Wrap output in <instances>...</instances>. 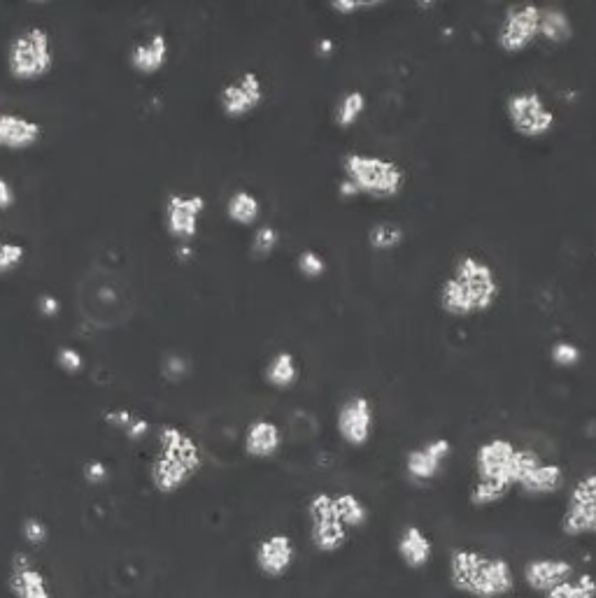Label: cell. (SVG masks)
Instances as JSON below:
<instances>
[{"mask_svg":"<svg viewBox=\"0 0 596 598\" xmlns=\"http://www.w3.org/2000/svg\"><path fill=\"white\" fill-rule=\"evenodd\" d=\"M54 357H56V366H59V370H63L66 375H80L84 370V357L80 350H75V347L61 345Z\"/></svg>","mask_w":596,"mask_h":598,"instance_id":"obj_36","label":"cell"},{"mask_svg":"<svg viewBox=\"0 0 596 598\" xmlns=\"http://www.w3.org/2000/svg\"><path fill=\"white\" fill-rule=\"evenodd\" d=\"M75 308L87 329L117 331L136 317V284L122 270L94 263L77 280Z\"/></svg>","mask_w":596,"mask_h":598,"instance_id":"obj_1","label":"cell"},{"mask_svg":"<svg viewBox=\"0 0 596 598\" xmlns=\"http://www.w3.org/2000/svg\"><path fill=\"white\" fill-rule=\"evenodd\" d=\"M450 452L452 443L447 438H434L422 447H413V450L406 454V461H403L408 480L415 484L434 482L438 475H441L445 459L450 457Z\"/></svg>","mask_w":596,"mask_h":598,"instance_id":"obj_17","label":"cell"},{"mask_svg":"<svg viewBox=\"0 0 596 598\" xmlns=\"http://www.w3.org/2000/svg\"><path fill=\"white\" fill-rule=\"evenodd\" d=\"M26 261V247L19 242L0 240V275L12 273Z\"/></svg>","mask_w":596,"mask_h":598,"instance_id":"obj_35","label":"cell"},{"mask_svg":"<svg viewBox=\"0 0 596 598\" xmlns=\"http://www.w3.org/2000/svg\"><path fill=\"white\" fill-rule=\"evenodd\" d=\"M333 503H336V512L347 529H361L368 522V508L357 494H333Z\"/></svg>","mask_w":596,"mask_h":598,"instance_id":"obj_28","label":"cell"},{"mask_svg":"<svg viewBox=\"0 0 596 598\" xmlns=\"http://www.w3.org/2000/svg\"><path fill=\"white\" fill-rule=\"evenodd\" d=\"M336 429L343 443L350 447H364L375 429V408L373 401L364 394L347 396L338 408Z\"/></svg>","mask_w":596,"mask_h":598,"instance_id":"obj_13","label":"cell"},{"mask_svg":"<svg viewBox=\"0 0 596 598\" xmlns=\"http://www.w3.org/2000/svg\"><path fill=\"white\" fill-rule=\"evenodd\" d=\"M42 140V124L31 117L0 112V149L3 152H26Z\"/></svg>","mask_w":596,"mask_h":598,"instance_id":"obj_18","label":"cell"},{"mask_svg":"<svg viewBox=\"0 0 596 598\" xmlns=\"http://www.w3.org/2000/svg\"><path fill=\"white\" fill-rule=\"evenodd\" d=\"M161 375H163V380L170 382V384L184 382L191 375V361H189V357H184V354H177V352L163 354V359H161Z\"/></svg>","mask_w":596,"mask_h":598,"instance_id":"obj_33","label":"cell"},{"mask_svg":"<svg viewBox=\"0 0 596 598\" xmlns=\"http://www.w3.org/2000/svg\"><path fill=\"white\" fill-rule=\"evenodd\" d=\"M538 38H543L550 45H566L573 38L571 17L562 7L545 5L541 7V21H538Z\"/></svg>","mask_w":596,"mask_h":598,"instance_id":"obj_23","label":"cell"},{"mask_svg":"<svg viewBox=\"0 0 596 598\" xmlns=\"http://www.w3.org/2000/svg\"><path fill=\"white\" fill-rule=\"evenodd\" d=\"M545 598H596V578L592 573H583L555 587Z\"/></svg>","mask_w":596,"mask_h":598,"instance_id":"obj_31","label":"cell"},{"mask_svg":"<svg viewBox=\"0 0 596 598\" xmlns=\"http://www.w3.org/2000/svg\"><path fill=\"white\" fill-rule=\"evenodd\" d=\"M264 82L257 73L247 70V73L238 75L236 80L224 84L219 91V108L229 119H243L252 115L254 110H259V105L264 103Z\"/></svg>","mask_w":596,"mask_h":598,"instance_id":"obj_14","label":"cell"},{"mask_svg":"<svg viewBox=\"0 0 596 598\" xmlns=\"http://www.w3.org/2000/svg\"><path fill=\"white\" fill-rule=\"evenodd\" d=\"M576 573V566L566 559H531L524 564V582L534 592L548 594L552 589L569 582Z\"/></svg>","mask_w":596,"mask_h":598,"instance_id":"obj_19","label":"cell"},{"mask_svg":"<svg viewBox=\"0 0 596 598\" xmlns=\"http://www.w3.org/2000/svg\"><path fill=\"white\" fill-rule=\"evenodd\" d=\"M501 296V282L494 266L475 254H461L454 259L450 275L438 289V305L445 315L466 319L485 315Z\"/></svg>","mask_w":596,"mask_h":598,"instance_id":"obj_2","label":"cell"},{"mask_svg":"<svg viewBox=\"0 0 596 598\" xmlns=\"http://www.w3.org/2000/svg\"><path fill=\"white\" fill-rule=\"evenodd\" d=\"M510 491L508 487H503V484H496V482H485V480H475L473 487H471V503L475 508H489V505H496L501 503L503 498H506Z\"/></svg>","mask_w":596,"mask_h":598,"instance_id":"obj_32","label":"cell"},{"mask_svg":"<svg viewBox=\"0 0 596 598\" xmlns=\"http://www.w3.org/2000/svg\"><path fill=\"white\" fill-rule=\"evenodd\" d=\"M515 452L517 445L508 438H489L478 445L473 457L475 480L515 487Z\"/></svg>","mask_w":596,"mask_h":598,"instance_id":"obj_11","label":"cell"},{"mask_svg":"<svg viewBox=\"0 0 596 598\" xmlns=\"http://www.w3.org/2000/svg\"><path fill=\"white\" fill-rule=\"evenodd\" d=\"M506 115L510 126L515 128L522 138H543L555 128V112L545 105L543 96L538 91H515L508 96Z\"/></svg>","mask_w":596,"mask_h":598,"instance_id":"obj_8","label":"cell"},{"mask_svg":"<svg viewBox=\"0 0 596 598\" xmlns=\"http://www.w3.org/2000/svg\"><path fill=\"white\" fill-rule=\"evenodd\" d=\"M364 112H366L364 91L352 89V91H347V94L340 96L336 112H333V119H336L338 128H352L361 117H364Z\"/></svg>","mask_w":596,"mask_h":598,"instance_id":"obj_29","label":"cell"},{"mask_svg":"<svg viewBox=\"0 0 596 598\" xmlns=\"http://www.w3.org/2000/svg\"><path fill=\"white\" fill-rule=\"evenodd\" d=\"M298 363L292 352H278L266 366V382L275 389H289L298 380Z\"/></svg>","mask_w":596,"mask_h":598,"instance_id":"obj_27","label":"cell"},{"mask_svg":"<svg viewBox=\"0 0 596 598\" xmlns=\"http://www.w3.org/2000/svg\"><path fill=\"white\" fill-rule=\"evenodd\" d=\"M103 419H105V424H110L112 429L122 431L126 438L133 440V443H140V440H145L149 436L147 419L136 415V412H131V410H124V408L108 410L103 415Z\"/></svg>","mask_w":596,"mask_h":598,"instance_id":"obj_26","label":"cell"},{"mask_svg":"<svg viewBox=\"0 0 596 598\" xmlns=\"http://www.w3.org/2000/svg\"><path fill=\"white\" fill-rule=\"evenodd\" d=\"M378 3H361V0H333L331 10L338 14H354L361 10H368V7H375Z\"/></svg>","mask_w":596,"mask_h":598,"instance_id":"obj_42","label":"cell"},{"mask_svg":"<svg viewBox=\"0 0 596 598\" xmlns=\"http://www.w3.org/2000/svg\"><path fill=\"white\" fill-rule=\"evenodd\" d=\"M82 475H84V480H87L89 484H94V487H96V484H105V482H108L110 468H108V464H105V461L91 459V461H87V464H84Z\"/></svg>","mask_w":596,"mask_h":598,"instance_id":"obj_40","label":"cell"},{"mask_svg":"<svg viewBox=\"0 0 596 598\" xmlns=\"http://www.w3.org/2000/svg\"><path fill=\"white\" fill-rule=\"evenodd\" d=\"M38 310H40L42 317H54L56 312H59V301H56V298H52V296H42L38 301Z\"/></svg>","mask_w":596,"mask_h":598,"instance_id":"obj_43","label":"cell"},{"mask_svg":"<svg viewBox=\"0 0 596 598\" xmlns=\"http://www.w3.org/2000/svg\"><path fill=\"white\" fill-rule=\"evenodd\" d=\"M17 205V191L7 177L0 175V212H10Z\"/></svg>","mask_w":596,"mask_h":598,"instance_id":"obj_41","label":"cell"},{"mask_svg":"<svg viewBox=\"0 0 596 598\" xmlns=\"http://www.w3.org/2000/svg\"><path fill=\"white\" fill-rule=\"evenodd\" d=\"M403 184H406V170L396 161L350 152L343 159V182L338 189L343 198L368 196L375 201H389L401 194Z\"/></svg>","mask_w":596,"mask_h":598,"instance_id":"obj_5","label":"cell"},{"mask_svg":"<svg viewBox=\"0 0 596 598\" xmlns=\"http://www.w3.org/2000/svg\"><path fill=\"white\" fill-rule=\"evenodd\" d=\"M245 454L252 459H271L280 452L282 447V431L280 426L271 419H254L247 426L243 438Z\"/></svg>","mask_w":596,"mask_h":598,"instance_id":"obj_21","label":"cell"},{"mask_svg":"<svg viewBox=\"0 0 596 598\" xmlns=\"http://www.w3.org/2000/svg\"><path fill=\"white\" fill-rule=\"evenodd\" d=\"M296 561V543L287 533H271V536L261 538L254 550V564L257 571L268 580L285 578L292 571Z\"/></svg>","mask_w":596,"mask_h":598,"instance_id":"obj_16","label":"cell"},{"mask_svg":"<svg viewBox=\"0 0 596 598\" xmlns=\"http://www.w3.org/2000/svg\"><path fill=\"white\" fill-rule=\"evenodd\" d=\"M170 56V42L163 33H152L131 47L129 66L140 77H152L166 68Z\"/></svg>","mask_w":596,"mask_h":598,"instance_id":"obj_20","label":"cell"},{"mask_svg":"<svg viewBox=\"0 0 596 598\" xmlns=\"http://www.w3.org/2000/svg\"><path fill=\"white\" fill-rule=\"evenodd\" d=\"M562 533L569 538L596 536V473L583 475L571 487L562 515Z\"/></svg>","mask_w":596,"mask_h":598,"instance_id":"obj_12","label":"cell"},{"mask_svg":"<svg viewBox=\"0 0 596 598\" xmlns=\"http://www.w3.org/2000/svg\"><path fill=\"white\" fill-rule=\"evenodd\" d=\"M308 517H310V540L312 547L322 554H336L343 550L350 540V529L340 522L333 494L317 491L308 501Z\"/></svg>","mask_w":596,"mask_h":598,"instance_id":"obj_7","label":"cell"},{"mask_svg":"<svg viewBox=\"0 0 596 598\" xmlns=\"http://www.w3.org/2000/svg\"><path fill=\"white\" fill-rule=\"evenodd\" d=\"M7 73L14 82H40L54 70V42L45 26H28L7 45Z\"/></svg>","mask_w":596,"mask_h":598,"instance_id":"obj_6","label":"cell"},{"mask_svg":"<svg viewBox=\"0 0 596 598\" xmlns=\"http://www.w3.org/2000/svg\"><path fill=\"white\" fill-rule=\"evenodd\" d=\"M450 585L471 598H503L515 589V573L508 559L459 547L450 554Z\"/></svg>","mask_w":596,"mask_h":598,"instance_id":"obj_4","label":"cell"},{"mask_svg":"<svg viewBox=\"0 0 596 598\" xmlns=\"http://www.w3.org/2000/svg\"><path fill=\"white\" fill-rule=\"evenodd\" d=\"M21 536L31 547H40L47 543L49 538V526L45 524V519L40 517H26L24 522H21Z\"/></svg>","mask_w":596,"mask_h":598,"instance_id":"obj_37","label":"cell"},{"mask_svg":"<svg viewBox=\"0 0 596 598\" xmlns=\"http://www.w3.org/2000/svg\"><path fill=\"white\" fill-rule=\"evenodd\" d=\"M550 359L562 368L576 366V363L580 361V350H578V345L569 343V340H557L550 350Z\"/></svg>","mask_w":596,"mask_h":598,"instance_id":"obj_39","label":"cell"},{"mask_svg":"<svg viewBox=\"0 0 596 598\" xmlns=\"http://www.w3.org/2000/svg\"><path fill=\"white\" fill-rule=\"evenodd\" d=\"M399 557L403 564L408 568H413V571H422V568H427V564L434 557V543H431V538L424 533L420 526L415 524H408L406 529L401 531L399 536Z\"/></svg>","mask_w":596,"mask_h":598,"instance_id":"obj_22","label":"cell"},{"mask_svg":"<svg viewBox=\"0 0 596 598\" xmlns=\"http://www.w3.org/2000/svg\"><path fill=\"white\" fill-rule=\"evenodd\" d=\"M226 217L238 226H254L261 217V201L247 189L233 191L226 201Z\"/></svg>","mask_w":596,"mask_h":598,"instance_id":"obj_25","label":"cell"},{"mask_svg":"<svg viewBox=\"0 0 596 598\" xmlns=\"http://www.w3.org/2000/svg\"><path fill=\"white\" fill-rule=\"evenodd\" d=\"M278 242H280V233L275 226H271V224L259 226V229L254 231V238H252V254L257 256V259H266V256H271L275 252Z\"/></svg>","mask_w":596,"mask_h":598,"instance_id":"obj_34","label":"cell"},{"mask_svg":"<svg viewBox=\"0 0 596 598\" xmlns=\"http://www.w3.org/2000/svg\"><path fill=\"white\" fill-rule=\"evenodd\" d=\"M7 589L12 598H54L49 578L28 552L12 554Z\"/></svg>","mask_w":596,"mask_h":598,"instance_id":"obj_15","label":"cell"},{"mask_svg":"<svg viewBox=\"0 0 596 598\" xmlns=\"http://www.w3.org/2000/svg\"><path fill=\"white\" fill-rule=\"evenodd\" d=\"M538 21H541L538 5H510L503 14L499 31H496V42L506 54H522L538 40Z\"/></svg>","mask_w":596,"mask_h":598,"instance_id":"obj_10","label":"cell"},{"mask_svg":"<svg viewBox=\"0 0 596 598\" xmlns=\"http://www.w3.org/2000/svg\"><path fill=\"white\" fill-rule=\"evenodd\" d=\"M403 238H406V233H403L399 224L392 222L373 224L371 231H368V245H371L375 252H392V249L401 247Z\"/></svg>","mask_w":596,"mask_h":598,"instance_id":"obj_30","label":"cell"},{"mask_svg":"<svg viewBox=\"0 0 596 598\" xmlns=\"http://www.w3.org/2000/svg\"><path fill=\"white\" fill-rule=\"evenodd\" d=\"M208 201L201 194H170L163 203V226L180 245H189L201 231V219Z\"/></svg>","mask_w":596,"mask_h":598,"instance_id":"obj_9","label":"cell"},{"mask_svg":"<svg viewBox=\"0 0 596 598\" xmlns=\"http://www.w3.org/2000/svg\"><path fill=\"white\" fill-rule=\"evenodd\" d=\"M203 452L196 438L180 426L166 424L156 438V454L149 464V482L161 496H173L201 473Z\"/></svg>","mask_w":596,"mask_h":598,"instance_id":"obj_3","label":"cell"},{"mask_svg":"<svg viewBox=\"0 0 596 598\" xmlns=\"http://www.w3.org/2000/svg\"><path fill=\"white\" fill-rule=\"evenodd\" d=\"M564 480H566V473L562 466L543 461L536 471H531L527 478L522 480L520 489L527 496H550V494H557V491L564 487Z\"/></svg>","mask_w":596,"mask_h":598,"instance_id":"obj_24","label":"cell"},{"mask_svg":"<svg viewBox=\"0 0 596 598\" xmlns=\"http://www.w3.org/2000/svg\"><path fill=\"white\" fill-rule=\"evenodd\" d=\"M298 270H301L303 277H308V280H317V277H322L326 273V261L322 259V254H317L315 249H303L301 254H298Z\"/></svg>","mask_w":596,"mask_h":598,"instance_id":"obj_38","label":"cell"}]
</instances>
